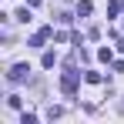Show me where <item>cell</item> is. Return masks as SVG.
Returning a JSON list of instances; mask_svg holds the SVG:
<instances>
[{
    "label": "cell",
    "mask_w": 124,
    "mask_h": 124,
    "mask_svg": "<svg viewBox=\"0 0 124 124\" xmlns=\"http://www.w3.org/2000/svg\"><path fill=\"white\" fill-rule=\"evenodd\" d=\"M64 67H67V70L61 74V91L67 97H74V94H77V84H81V70H74L70 64H64Z\"/></svg>",
    "instance_id": "6da1fadb"
},
{
    "label": "cell",
    "mask_w": 124,
    "mask_h": 124,
    "mask_svg": "<svg viewBox=\"0 0 124 124\" xmlns=\"http://www.w3.org/2000/svg\"><path fill=\"white\" fill-rule=\"evenodd\" d=\"M27 77H30V67H27V64H14V67L7 70V81L10 84H23Z\"/></svg>",
    "instance_id": "7a4b0ae2"
},
{
    "label": "cell",
    "mask_w": 124,
    "mask_h": 124,
    "mask_svg": "<svg viewBox=\"0 0 124 124\" xmlns=\"http://www.w3.org/2000/svg\"><path fill=\"white\" fill-rule=\"evenodd\" d=\"M50 37H54V27H40V30H37V34H34V37H30V47H44V44L50 40Z\"/></svg>",
    "instance_id": "3957f363"
},
{
    "label": "cell",
    "mask_w": 124,
    "mask_h": 124,
    "mask_svg": "<svg viewBox=\"0 0 124 124\" xmlns=\"http://www.w3.org/2000/svg\"><path fill=\"white\" fill-rule=\"evenodd\" d=\"M121 7H124V0H114V3H107V20H114V17L121 14Z\"/></svg>",
    "instance_id": "277c9868"
},
{
    "label": "cell",
    "mask_w": 124,
    "mask_h": 124,
    "mask_svg": "<svg viewBox=\"0 0 124 124\" xmlns=\"http://www.w3.org/2000/svg\"><path fill=\"white\" fill-rule=\"evenodd\" d=\"M97 61H101V64H114V54H111V47H101V50H97Z\"/></svg>",
    "instance_id": "5b68a950"
},
{
    "label": "cell",
    "mask_w": 124,
    "mask_h": 124,
    "mask_svg": "<svg viewBox=\"0 0 124 124\" xmlns=\"http://www.w3.org/2000/svg\"><path fill=\"white\" fill-rule=\"evenodd\" d=\"M91 10H94V3H91V0H81V3H77V17H87Z\"/></svg>",
    "instance_id": "8992f818"
},
{
    "label": "cell",
    "mask_w": 124,
    "mask_h": 124,
    "mask_svg": "<svg viewBox=\"0 0 124 124\" xmlns=\"http://www.w3.org/2000/svg\"><path fill=\"white\" fill-rule=\"evenodd\" d=\"M84 81H87V84H101L104 77H101V74H97V70H87V74H84Z\"/></svg>",
    "instance_id": "52a82bcc"
},
{
    "label": "cell",
    "mask_w": 124,
    "mask_h": 124,
    "mask_svg": "<svg viewBox=\"0 0 124 124\" xmlns=\"http://www.w3.org/2000/svg\"><path fill=\"white\" fill-rule=\"evenodd\" d=\"M7 104H10V107H23V97H20V94H10Z\"/></svg>",
    "instance_id": "ba28073f"
},
{
    "label": "cell",
    "mask_w": 124,
    "mask_h": 124,
    "mask_svg": "<svg viewBox=\"0 0 124 124\" xmlns=\"http://www.w3.org/2000/svg\"><path fill=\"white\" fill-rule=\"evenodd\" d=\"M20 124H37V114H27V111H23V114H20Z\"/></svg>",
    "instance_id": "9c48e42d"
},
{
    "label": "cell",
    "mask_w": 124,
    "mask_h": 124,
    "mask_svg": "<svg viewBox=\"0 0 124 124\" xmlns=\"http://www.w3.org/2000/svg\"><path fill=\"white\" fill-rule=\"evenodd\" d=\"M17 20H23V23L30 20V10H27V7H20V10H17Z\"/></svg>",
    "instance_id": "30bf717a"
},
{
    "label": "cell",
    "mask_w": 124,
    "mask_h": 124,
    "mask_svg": "<svg viewBox=\"0 0 124 124\" xmlns=\"http://www.w3.org/2000/svg\"><path fill=\"white\" fill-rule=\"evenodd\" d=\"M27 3H30V7H37V3H40V0H27Z\"/></svg>",
    "instance_id": "8fae6325"
}]
</instances>
